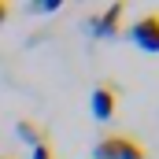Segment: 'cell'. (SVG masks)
Returning <instances> with one entry per match:
<instances>
[{
    "mask_svg": "<svg viewBox=\"0 0 159 159\" xmlns=\"http://www.w3.org/2000/svg\"><path fill=\"white\" fill-rule=\"evenodd\" d=\"M126 34H129V41H133L141 52H152V56H156V52H159V15H156V11L141 15Z\"/></svg>",
    "mask_w": 159,
    "mask_h": 159,
    "instance_id": "2",
    "label": "cell"
},
{
    "mask_svg": "<svg viewBox=\"0 0 159 159\" xmlns=\"http://www.w3.org/2000/svg\"><path fill=\"white\" fill-rule=\"evenodd\" d=\"M122 11H126L122 4H107V11L93 19V30H96V37H115V34H119V22H122Z\"/></svg>",
    "mask_w": 159,
    "mask_h": 159,
    "instance_id": "4",
    "label": "cell"
},
{
    "mask_svg": "<svg viewBox=\"0 0 159 159\" xmlns=\"http://www.w3.org/2000/svg\"><path fill=\"white\" fill-rule=\"evenodd\" d=\"M34 159H56V152H52V144H48V141H41L37 148H34Z\"/></svg>",
    "mask_w": 159,
    "mask_h": 159,
    "instance_id": "7",
    "label": "cell"
},
{
    "mask_svg": "<svg viewBox=\"0 0 159 159\" xmlns=\"http://www.w3.org/2000/svg\"><path fill=\"white\" fill-rule=\"evenodd\" d=\"M59 4H63V0H34L30 11H37V15H52V11H59Z\"/></svg>",
    "mask_w": 159,
    "mask_h": 159,
    "instance_id": "6",
    "label": "cell"
},
{
    "mask_svg": "<svg viewBox=\"0 0 159 159\" xmlns=\"http://www.w3.org/2000/svg\"><path fill=\"white\" fill-rule=\"evenodd\" d=\"M115 107H119V93H115V85H111V81H100V85L93 89V100H89L93 119H96V122H111V119H115Z\"/></svg>",
    "mask_w": 159,
    "mask_h": 159,
    "instance_id": "3",
    "label": "cell"
},
{
    "mask_svg": "<svg viewBox=\"0 0 159 159\" xmlns=\"http://www.w3.org/2000/svg\"><path fill=\"white\" fill-rule=\"evenodd\" d=\"M4 19H7V4L0 0V22H4Z\"/></svg>",
    "mask_w": 159,
    "mask_h": 159,
    "instance_id": "8",
    "label": "cell"
},
{
    "mask_svg": "<svg viewBox=\"0 0 159 159\" xmlns=\"http://www.w3.org/2000/svg\"><path fill=\"white\" fill-rule=\"evenodd\" d=\"M0 159H11V156H0Z\"/></svg>",
    "mask_w": 159,
    "mask_h": 159,
    "instance_id": "9",
    "label": "cell"
},
{
    "mask_svg": "<svg viewBox=\"0 0 159 159\" xmlns=\"http://www.w3.org/2000/svg\"><path fill=\"white\" fill-rule=\"evenodd\" d=\"M93 156L96 159H148V152H144L141 141H129V137H119V133H115V137L96 141Z\"/></svg>",
    "mask_w": 159,
    "mask_h": 159,
    "instance_id": "1",
    "label": "cell"
},
{
    "mask_svg": "<svg viewBox=\"0 0 159 159\" xmlns=\"http://www.w3.org/2000/svg\"><path fill=\"white\" fill-rule=\"evenodd\" d=\"M15 137H19V141H26L30 148H37L41 141H44V133H41V126H37V122H30V119L15 122Z\"/></svg>",
    "mask_w": 159,
    "mask_h": 159,
    "instance_id": "5",
    "label": "cell"
}]
</instances>
